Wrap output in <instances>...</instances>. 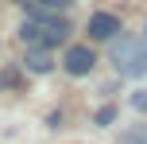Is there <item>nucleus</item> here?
Instances as JSON below:
<instances>
[{
    "label": "nucleus",
    "instance_id": "1",
    "mask_svg": "<svg viewBox=\"0 0 147 144\" xmlns=\"http://www.w3.org/2000/svg\"><path fill=\"white\" fill-rule=\"evenodd\" d=\"M109 59H112V66H116L120 78L147 74V35H120V39H112Z\"/></svg>",
    "mask_w": 147,
    "mask_h": 144
},
{
    "label": "nucleus",
    "instance_id": "2",
    "mask_svg": "<svg viewBox=\"0 0 147 144\" xmlns=\"http://www.w3.org/2000/svg\"><path fill=\"white\" fill-rule=\"evenodd\" d=\"M20 39L27 47H58V43H66L70 39V23L66 20H58V16H35V20H23V27H20Z\"/></svg>",
    "mask_w": 147,
    "mask_h": 144
},
{
    "label": "nucleus",
    "instance_id": "3",
    "mask_svg": "<svg viewBox=\"0 0 147 144\" xmlns=\"http://www.w3.org/2000/svg\"><path fill=\"white\" fill-rule=\"evenodd\" d=\"M93 62H97V55L89 51V47H70L66 59H62V66H66V74H74V78H85L89 70H93Z\"/></svg>",
    "mask_w": 147,
    "mask_h": 144
},
{
    "label": "nucleus",
    "instance_id": "4",
    "mask_svg": "<svg viewBox=\"0 0 147 144\" xmlns=\"http://www.w3.org/2000/svg\"><path fill=\"white\" fill-rule=\"evenodd\" d=\"M116 31H120V20H116L112 12H97V16H89V35H93V39L112 43V39H116Z\"/></svg>",
    "mask_w": 147,
    "mask_h": 144
},
{
    "label": "nucleus",
    "instance_id": "5",
    "mask_svg": "<svg viewBox=\"0 0 147 144\" xmlns=\"http://www.w3.org/2000/svg\"><path fill=\"white\" fill-rule=\"evenodd\" d=\"M23 66H27L31 74H51V70H54V59H51V51H47V47H27Z\"/></svg>",
    "mask_w": 147,
    "mask_h": 144
},
{
    "label": "nucleus",
    "instance_id": "6",
    "mask_svg": "<svg viewBox=\"0 0 147 144\" xmlns=\"http://www.w3.org/2000/svg\"><path fill=\"white\" fill-rule=\"evenodd\" d=\"M120 144H147V129L143 125H128V129L120 132Z\"/></svg>",
    "mask_w": 147,
    "mask_h": 144
},
{
    "label": "nucleus",
    "instance_id": "7",
    "mask_svg": "<svg viewBox=\"0 0 147 144\" xmlns=\"http://www.w3.org/2000/svg\"><path fill=\"white\" fill-rule=\"evenodd\" d=\"M74 0H27V8H43V12H58V8H70Z\"/></svg>",
    "mask_w": 147,
    "mask_h": 144
},
{
    "label": "nucleus",
    "instance_id": "8",
    "mask_svg": "<svg viewBox=\"0 0 147 144\" xmlns=\"http://www.w3.org/2000/svg\"><path fill=\"white\" fill-rule=\"evenodd\" d=\"M112 121H116V109H112V105H105V109H97V117H93V125H97V129H109Z\"/></svg>",
    "mask_w": 147,
    "mask_h": 144
},
{
    "label": "nucleus",
    "instance_id": "9",
    "mask_svg": "<svg viewBox=\"0 0 147 144\" xmlns=\"http://www.w3.org/2000/svg\"><path fill=\"white\" fill-rule=\"evenodd\" d=\"M132 109H136V113H147V90H136L132 93Z\"/></svg>",
    "mask_w": 147,
    "mask_h": 144
}]
</instances>
